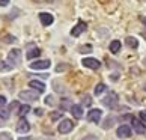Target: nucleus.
<instances>
[{
  "mask_svg": "<svg viewBox=\"0 0 146 140\" xmlns=\"http://www.w3.org/2000/svg\"><path fill=\"white\" fill-rule=\"evenodd\" d=\"M140 119H142L143 122H146V110H142V111H140Z\"/></svg>",
  "mask_w": 146,
  "mask_h": 140,
  "instance_id": "nucleus-27",
  "label": "nucleus"
},
{
  "mask_svg": "<svg viewBox=\"0 0 146 140\" xmlns=\"http://www.w3.org/2000/svg\"><path fill=\"white\" fill-rule=\"evenodd\" d=\"M71 113L77 117V119H80V117L83 116V109H82V105H77V104H74V105H71Z\"/></svg>",
  "mask_w": 146,
  "mask_h": 140,
  "instance_id": "nucleus-14",
  "label": "nucleus"
},
{
  "mask_svg": "<svg viewBox=\"0 0 146 140\" xmlns=\"http://www.w3.org/2000/svg\"><path fill=\"white\" fill-rule=\"evenodd\" d=\"M9 0H0V6H8Z\"/></svg>",
  "mask_w": 146,
  "mask_h": 140,
  "instance_id": "nucleus-31",
  "label": "nucleus"
},
{
  "mask_svg": "<svg viewBox=\"0 0 146 140\" xmlns=\"http://www.w3.org/2000/svg\"><path fill=\"white\" fill-rule=\"evenodd\" d=\"M29 111H30V107H29L27 104H26V105H21V107H20L18 115H20V116H24V115H27Z\"/></svg>",
  "mask_w": 146,
  "mask_h": 140,
  "instance_id": "nucleus-19",
  "label": "nucleus"
},
{
  "mask_svg": "<svg viewBox=\"0 0 146 140\" xmlns=\"http://www.w3.org/2000/svg\"><path fill=\"white\" fill-rule=\"evenodd\" d=\"M143 38H145V39H146V33H143Z\"/></svg>",
  "mask_w": 146,
  "mask_h": 140,
  "instance_id": "nucleus-34",
  "label": "nucleus"
},
{
  "mask_svg": "<svg viewBox=\"0 0 146 140\" xmlns=\"http://www.w3.org/2000/svg\"><path fill=\"white\" fill-rule=\"evenodd\" d=\"M145 90H146V83H145Z\"/></svg>",
  "mask_w": 146,
  "mask_h": 140,
  "instance_id": "nucleus-35",
  "label": "nucleus"
},
{
  "mask_svg": "<svg viewBox=\"0 0 146 140\" xmlns=\"http://www.w3.org/2000/svg\"><path fill=\"white\" fill-rule=\"evenodd\" d=\"M72 128H74V123L69 119H63L59 123V133L60 134H68L69 131H72Z\"/></svg>",
  "mask_w": 146,
  "mask_h": 140,
  "instance_id": "nucleus-4",
  "label": "nucleus"
},
{
  "mask_svg": "<svg viewBox=\"0 0 146 140\" xmlns=\"http://www.w3.org/2000/svg\"><path fill=\"white\" fill-rule=\"evenodd\" d=\"M82 140H98L95 136H86V137H83Z\"/></svg>",
  "mask_w": 146,
  "mask_h": 140,
  "instance_id": "nucleus-30",
  "label": "nucleus"
},
{
  "mask_svg": "<svg viewBox=\"0 0 146 140\" xmlns=\"http://www.w3.org/2000/svg\"><path fill=\"white\" fill-rule=\"evenodd\" d=\"M39 20H41V23L44 24V26H50V24H53V21H54L53 15L51 14H47V12H41L39 14Z\"/></svg>",
  "mask_w": 146,
  "mask_h": 140,
  "instance_id": "nucleus-11",
  "label": "nucleus"
},
{
  "mask_svg": "<svg viewBox=\"0 0 146 140\" xmlns=\"http://www.w3.org/2000/svg\"><path fill=\"white\" fill-rule=\"evenodd\" d=\"M50 65H51L50 60H36V62L30 63V68L32 69H47V68H50Z\"/></svg>",
  "mask_w": 146,
  "mask_h": 140,
  "instance_id": "nucleus-9",
  "label": "nucleus"
},
{
  "mask_svg": "<svg viewBox=\"0 0 146 140\" xmlns=\"http://www.w3.org/2000/svg\"><path fill=\"white\" fill-rule=\"evenodd\" d=\"M142 21H143V24L146 26V17H145V18H142Z\"/></svg>",
  "mask_w": 146,
  "mask_h": 140,
  "instance_id": "nucleus-32",
  "label": "nucleus"
},
{
  "mask_svg": "<svg viewBox=\"0 0 146 140\" xmlns=\"http://www.w3.org/2000/svg\"><path fill=\"white\" fill-rule=\"evenodd\" d=\"M50 117H51V121H57L59 117H62V111H54V113H51Z\"/></svg>",
  "mask_w": 146,
  "mask_h": 140,
  "instance_id": "nucleus-21",
  "label": "nucleus"
},
{
  "mask_svg": "<svg viewBox=\"0 0 146 140\" xmlns=\"http://www.w3.org/2000/svg\"><path fill=\"white\" fill-rule=\"evenodd\" d=\"M82 63H83V66L90 68V69H98L101 66L100 60H98V59H95V57H84L82 60Z\"/></svg>",
  "mask_w": 146,
  "mask_h": 140,
  "instance_id": "nucleus-3",
  "label": "nucleus"
},
{
  "mask_svg": "<svg viewBox=\"0 0 146 140\" xmlns=\"http://www.w3.org/2000/svg\"><path fill=\"white\" fill-rule=\"evenodd\" d=\"M83 104H84V105H90V104H92V100H90L89 95H86L84 98H83Z\"/></svg>",
  "mask_w": 146,
  "mask_h": 140,
  "instance_id": "nucleus-24",
  "label": "nucleus"
},
{
  "mask_svg": "<svg viewBox=\"0 0 146 140\" xmlns=\"http://www.w3.org/2000/svg\"><path fill=\"white\" fill-rule=\"evenodd\" d=\"M30 130V125H29V122L26 121V119H20L18 122V125H17V131L20 134H24V133H27Z\"/></svg>",
  "mask_w": 146,
  "mask_h": 140,
  "instance_id": "nucleus-12",
  "label": "nucleus"
},
{
  "mask_svg": "<svg viewBox=\"0 0 146 140\" xmlns=\"http://www.w3.org/2000/svg\"><path fill=\"white\" fill-rule=\"evenodd\" d=\"M131 123H133V128H134V131L139 133V134H143L146 131V128H145V123L142 121H139L136 119V117H133L131 119Z\"/></svg>",
  "mask_w": 146,
  "mask_h": 140,
  "instance_id": "nucleus-10",
  "label": "nucleus"
},
{
  "mask_svg": "<svg viewBox=\"0 0 146 140\" xmlns=\"http://www.w3.org/2000/svg\"><path fill=\"white\" fill-rule=\"evenodd\" d=\"M117 137H121V139H128L129 136H131V128H129L128 125H121L117 128Z\"/></svg>",
  "mask_w": 146,
  "mask_h": 140,
  "instance_id": "nucleus-8",
  "label": "nucleus"
},
{
  "mask_svg": "<svg viewBox=\"0 0 146 140\" xmlns=\"http://www.w3.org/2000/svg\"><path fill=\"white\" fill-rule=\"evenodd\" d=\"M111 125H113V119L110 117V119H107V122L104 123V128H110Z\"/></svg>",
  "mask_w": 146,
  "mask_h": 140,
  "instance_id": "nucleus-26",
  "label": "nucleus"
},
{
  "mask_svg": "<svg viewBox=\"0 0 146 140\" xmlns=\"http://www.w3.org/2000/svg\"><path fill=\"white\" fill-rule=\"evenodd\" d=\"M117 101H119L117 95L115 92H109V95L102 98V104H104L106 107H109V109H115V107L117 105Z\"/></svg>",
  "mask_w": 146,
  "mask_h": 140,
  "instance_id": "nucleus-2",
  "label": "nucleus"
},
{
  "mask_svg": "<svg viewBox=\"0 0 146 140\" xmlns=\"http://www.w3.org/2000/svg\"><path fill=\"white\" fill-rule=\"evenodd\" d=\"M39 54H41V50H39V48H36V47H33L32 50H29V51H27V54H26V57H27L29 60H32V59L38 57Z\"/></svg>",
  "mask_w": 146,
  "mask_h": 140,
  "instance_id": "nucleus-15",
  "label": "nucleus"
},
{
  "mask_svg": "<svg viewBox=\"0 0 146 140\" xmlns=\"http://www.w3.org/2000/svg\"><path fill=\"white\" fill-rule=\"evenodd\" d=\"M119 50H121V41H111L110 42V51L113 54H116V53H119Z\"/></svg>",
  "mask_w": 146,
  "mask_h": 140,
  "instance_id": "nucleus-16",
  "label": "nucleus"
},
{
  "mask_svg": "<svg viewBox=\"0 0 146 140\" xmlns=\"http://www.w3.org/2000/svg\"><path fill=\"white\" fill-rule=\"evenodd\" d=\"M20 140H29V139H27V137H26V139H20Z\"/></svg>",
  "mask_w": 146,
  "mask_h": 140,
  "instance_id": "nucleus-33",
  "label": "nucleus"
},
{
  "mask_svg": "<svg viewBox=\"0 0 146 140\" xmlns=\"http://www.w3.org/2000/svg\"><path fill=\"white\" fill-rule=\"evenodd\" d=\"M9 69H11V65H9V63L0 60V71H9Z\"/></svg>",
  "mask_w": 146,
  "mask_h": 140,
  "instance_id": "nucleus-20",
  "label": "nucleus"
},
{
  "mask_svg": "<svg viewBox=\"0 0 146 140\" xmlns=\"http://www.w3.org/2000/svg\"><path fill=\"white\" fill-rule=\"evenodd\" d=\"M125 42H127V45L131 47V48H137L139 47V41L136 39V38H133V36H128L125 39Z\"/></svg>",
  "mask_w": 146,
  "mask_h": 140,
  "instance_id": "nucleus-17",
  "label": "nucleus"
},
{
  "mask_svg": "<svg viewBox=\"0 0 146 140\" xmlns=\"http://www.w3.org/2000/svg\"><path fill=\"white\" fill-rule=\"evenodd\" d=\"M8 62L11 66H18L21 63V50H18V48L11 50L8 54Z\"/></svg>",
  "mask_w": 146,
  "mask_h": 140,
  "instance_id": "nucleus-1",
  "label": "nucleus"
},
{
  "mask_svg": "<svg viewBox=\"0 0 146 140\" xmlns=\"http://www.w3.org/2000/svg\"><path fill=\"white\" fill-rule=\"evenodd\" d=\"M29 86L33 90H36V92H44V90H45V84L41 83L39 80H32V82L29 83Z\"/></svg>",
  "mask_w": 146,
  "mask_h": 140,
  "instance_id": "nucleus-13",
  "label": "nucleus"
},
{
  "mask_svg": "<svg viewBox=\"0 0 146 140\" xmlns=\"http://www.w3.org/2000/svg\"><path fill=\"white\" fill-rule=\"evenodd\" d=\"M45 104H53V96H47V98H45Z\"/></svg>",
  "mask_w": 146,
  "mask_h": 140,
  "instance_id": "nucleus-29",
  "label": "nucleus"
},
{
  "mask_svg": "<svg viewBox=\"0 0 146 140\" xmlns=\"http://www.w3.org/2000/svg\"><path fill=\"white\" fill-rule=\"evenodd\" d=\"M101 116H102V111L100 109H94V110H90L88 113V121L89 122H95V123H98L100 119H101Z\"/></svg>",
  "mask_w": 146,
  "mask_h": 140,
  "instance_id": "nucleus-6",
  "label": "nucleus"
},
{
  "mask_svg": "<svg viewBox=\"0 0 146 140\" xmlns=\"http://www.w3.org/2000/svg\"><path fill=\"white\" fill-rule=\"evenodd\" d=\"M80 51H82V53H84V51L86 53H90L92 51V45H89V44L88 45H83V48H80Z\"/></svg>",
  "mask_w": 146,
  "mask_h": 140,
  "instance_id": "nucleus-23",
  "label": "nucleus"
},
{
  "mask_svg": "<svg viewBox=\"0 0 146 140\" xmlns=\"http://www.w3.org/2000/svg\"><path fill=\"white\" fill-rule=\"evenodd\" d=\"M106 89H107V86H106L104 83H100V84H96V88H95V95H100V94H102Z\"/></svg>",
  "mask_w": 146,
  "mask_h": 140,
  "instance_id": "nucleus-18",
  "label": "nucleus"
},
{
  "mask_svg": "<svg viewBox=\"0 0 146 140\" xmlns=\"http://www.w3.org/2000/svg\"><path fill=\"white\" fill-rule=\"evenodd\" d=\"M6 104V98H5V96H2L0 95V109H2V107Z\"/></svg>",
  "mask_w": 146,
  "mask_h": 140,
  "instance_id": "nucleus-28",
  "label": "nucleus"
},
{
  "mask_svg": "<svg viewBox=\"0 0 146 140\" xmlns=\"http://www.w3.org/2000/svg\"><path fill=\"white\" fill-rule=\"evenodd\" d=\"M145 63H146V57H145Z\"/></svg>",
  "mask_w": 146,
  "mask_h": 140,
  "instance_id": "nucleus-36",
  "label": "nucleus"
},
{
  "mask_svg": "<svg viewBox=\"0 0 146 140\" xmlns=\"http://www.w3.org/2000/svg\"><path fill=\"white\" fill-rule=\"evenodd\" d=\"M38 94L39 92H36V90H23V92H20V98L26 101H36Z\"/></svg>",
  "mask_w": 146,
  "mask_h": 140,
  "instance_id": "nucleus-5",
  "label": "nucleus"
},
{
  "mask_svg": "<svg viewBox=\"0 0 146 140\" xmlns=\"http://www.w3.org/2000/svg\"><path fill=\"white\" fill-rule=\"evenodd\" d=\"M86 27H88V24H86L84 21H78L77 26H75V27H72V30H71V35L77 38V36H80V35H82L83 32L86 30Z\"/></svg>",
  "mask_w": 146,
  "mask_h": 140,
  "instance_id": "nucleus-7",
  "label": "nucleus"
},
{
  "mask_svg": "<svg viewBox=\"0 0 146 140\" xmlns=\"http://www.w3.org/2000/svg\"><path fill=\"white\" fill-rule=\"evenodd\" d=\"M8 116H9V113L8 110H0V119L5 121V119H8Z\"/></svg>",
  "mask_w": 146,
  "mask_h": 140,
  "instance_id": "nucleus-22",
  "label": "nucleus"
},
{
  "mask_svg": "<svg viewBox=\"0 0 146 140\" xmlns=\"http://www.w3.org/2000/svg\"><path fill=\"white\" fill-rule=\"evenodd\" d=\"M0 140H12V137H11L8 133H2L0 134Z\"/></svg>",
  "mask_w": 146,
  "mask_h": 140,
  "instance_id": "nucleus-25",
  "label": "nucleus"
}]
</instances>
